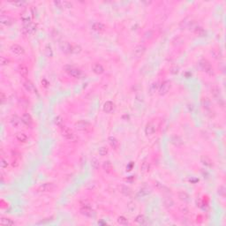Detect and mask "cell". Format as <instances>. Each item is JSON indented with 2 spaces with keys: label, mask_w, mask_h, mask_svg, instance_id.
<instances>
[{
  "label": "cell",
  "mask_w": 226,
  "mask_h": 226,
  "mask_svg": "<svg viewBox=\"0 0 226 226\" xmlns=\"http://www.w3.org/2000/svg\"><path fill=\"white\" fill-rule=\"evenodd\" d=\"M201 163L206 166V167H209V168H211L213 167V161L211 160L210 157H209L208 155H202L201 156Z\"/></svg>",
  "instance_id": "obj_19"
},
{
  "label": "cell",
  "mask_w": 226,
  "mask_h": 226,
  "mask_svg": "<svg viewBox=\"0 0 226 226\" xmlns=\"http://www.w3.org/2000/svg\"><path fill=\"white\" fill-rule=\"evenodd\" d=\"M109 152V149L106 148V147H101L98 150V154L101 155V156H105Z\"/></svg>",
  "instance_id": "obj_37"
},
{
  "label": "cell",
  "mask_w": 226,
  "mask_h": 226,
  "mask_svg": "<svg viewBox=\"0 0 226 226\" xmlns=\"http://www.w3.org/2000/svg\"><path fill=\"white\" fill-rule=\"evenodd\" d=\"M178 196L179 198L180 201L184 202L185 203H188L190 202V196L186 193V192H179L178 194Z\"/></svg>",
  "instance_id": "obj_28"
},
{
  "label": "cell",
  "mask_w": 226,
  "mask_h": 226,
  "mask_svg": "<svg viewBox=\"0 0 226 226\" xmlns=\"http://www.w3.org/2000/svg\"><path fill=\"white\" fill-rule=\"evenodd\" d=\"M59 48H60L62 52L69 54V53H72L73 44H71V43H69L68 42H65H65H61L59 43Z\"/></svg>",
  "instance_id": "obj_10"
},
{
  "label": "cell",
  "mask_w": 226,
  "mask_h": 226,
  "mask_svg": "<svg viewBox=\"0 0 226 226\" xmlns=\"http://www.w3.org/2000/svg\"><path fill=\"white\" fill-rule=\"evenodd\" d=\"M108 142H109V144L111 145V147L114 148V149H117V148H118V147H119V141H118V140L117 139V138H115V137H109L108 138Z\"/></svg>",
  "instance_id": "obj_27"
},
{
  "label": "cell",
  "mask_w": 226,
  "mask_h": 226,
  "mask_svg": "<svg viewBox=\"0 0 226 226\" xmlns=\"http://www.w3.org/2000/svg\"><path fill=\"white\" fill-rule=\"evenodd\" d=\"M146 52V47L143 45V44H139L137 45L134 50H133V55L136 57V58H141L144 53Z\"/></svg>",
  "instance_id": "obj_12"
},
{
  "label": "cell",
  "mask_w": 226,
  "mask_h": 226,
  "mask_svg": "<svg viewBox=\"0 0 226 226\" xmlns=\"http://www.w3.org/2000/svg\"><path fill=\"white\" fill-rule=\"evenodd\" d=\"M45 54L47 55V57H50V58H51L53 55V51H52L51 46L50 44H47L45 46Z\"/></svg>",
  "instance_id": "obj_36"
},
{
  "label": "cell",
  "mask_w": 226,
  "mask_h": 226,
  "mask_svg": "<svg viewBox=\"0 0 226 226\" xmlns=\"http://www.w3.org/2000/svg\"><path fill=\"white\" fill-rule=\"evenodd\" d=\"M57 189V186L54 183L51 182H47L42 184L38 187V191L41 193H52Z\"/></svg>",
  "instance_id": "obj_6"
},
{
  "label": "cell",
  "mask_w": 226,
  "mask_h": 226,
  "mask_svg": "<svg viewBox=\"0 0 226 226\" xmlns=\"http://www.w3.org/2000/svg\"><path fill=\"white\" fill-rule=\"evenodd\" d=\"M10 123L11 125L13 126V127H16V128H19L22 125V119L20 117H19L17 115H13L11 119H10Z\"/></svg>",
  "instance_id": "obj_15"
},
{
  "label": "cell",
  "mask_w": 226,
  "mask_h": 226,
  "mask_svg": "<svg viewBox=\"0 0 226 226\" xmlns=\"http://www.w3.org/2000/svg\"><path fill=\"white\" fill-rule=\"evenodd\" d=\"M81 213L85 216V217H93L95 216V211L92 209V208L89 206V205H82L81 209H80Z\"/></svg>",
  "instance_id": "obj_9"
},
{
  "label": "cell",
  "mask_w": 226,
  "mask_h": 226,
  "mask_svg": "<svg viewBox=\"0 0 226 226\" xmlns=\"http://www.w3.org/2000/svg\"><path fill=\"white\" fill-rule=\"evenodd\" d=\"M158 88H159V86H158L157 82H154V83L150 86V92H151L152 94L155 93V92H156V91L158 90Z\"/></svg>",
  "instance_id": "obj_41"
},
{
  "label": "cell",
  "mask_w": 226,
  "mask_h": 226,
  "mask_svg": "<svg viewBox=\"0 0 226 226\" xmlns=\"http://www.w3.org/2000/svg\"><path fill=\"white\" fill-rule=\"evenodd\" d=\"M155 132V125L153 122H148L145 126V134L147 136H151Z\"/></svg>",
  "instance_id": "obj_14"
},
{
  "label": "cell",
  "mask_w": 226,
  "mask_h": 226,
  "mask_svg": "<svg viewBox=\"0 0 226 226\" xmlns=\"http://www.w3.org/2000/svg\"><path fill=\"white\" fill-rule=\"evenodd\" d=\"M10 50H11V51H12L14 55H16V56H21V55H23V54L25 53L24 48L21 47V46L19 45V44H12V45L10 47Z\"/></svg>",
  "instance_id": "obj_11"
},
{
  "label": "cell",
  "mask_w": 226,
  "mask_h": 226,
  "mask_svg": "<svg viewBox=\"0 0 226 226\" xmlns=\"http://www.w3.org/2000/svg\"><path fill=\"white\" fill-rule=\"evenodd\" d=\"M218 194L221 196H225V188L224 186H220L219 189H218Z\"/></svg>",
  "instance_id": "obj_46"
},
{
  "label": "cell",
  "mask_w": 226,
  "mask_h": 226,
  "mask_svg": "<svg viewBox=\"0 0 226 226\" xmlns=\"http://www.w3.org/2000/svg\"><path fill=\"white\" fill-rule=\"evenodd\" d=\"M211 94L213 96V97L217 101V103L220 104V105H224L225 104V100H224V97H223V95H222V92H221V89L218 86L215 85L211 88Z\"/></svg>",
  "instance_id": "obj_1"
},
{
  "label": "cell",
  "mask_w": 226,
  "mask_h": 226,
  "mask_svg": "<svg viewBox=\"0 0 226 226\" xmlns=\"http://www.w3.org/2000/svg\"><path fill=\"white\" fill-rule=\"evenodd\" d=\"M117 223H118L120 225H128V224H129L127 218L125 217H123V216H121V217H119L117 218Z\"/></svg>",
  "instance_id": "obj_34"
},
{
  "label": "cell",
  "mask_w": 226,
  "mask_h": 226,
  "mask_svg": "<svg viewBox=\"0 0 226 226\" xmlns=\"http://www.w3.org/2000/svg\"><path fill=\"white\" fill-rule=\"evenodd\" d=\"M92 29L94 31H96L98 33H101V32H104L106 28L105 25L102 22H94L91 26Z\"/></svg>",
  "instance_id": "obj_18"
},
{
  "label": "cell",
  "mask_w": 226,
  "mask_h": 226,
  "mask_svg": "<svg viewBox=\"0 0 226 226\" xmlns=\"http://www.w3.org/2000/svg\"><path fill=\"white\" fill-rule=\"evenodd\" d=\"M4 99H5V96H4V92H1V101H2V103H4Z\"/></svg>",
  "instance_id": "obj_48"
},
{
  "label": "cell",
  "mask_w": 226,
  "mask_h": 226,
  "mask_svg": "<svg viewBox=\"0 0 226 226\" xmlns=\"http://www.w3.org/2000/svg\"><path fill=\"white\" fill-rule=\"evenodd\" d=\"M179 210H180V212H181L182 214H184V215L189 214V209L187 208L186 205H181V206L179 207Z\"/></svg>",
  "instance_id": "obj_39"
},
{
  "label": "cell",
  "mask_w": 226,
  "mask_h": 226,
  "mask_svg": "<svg viewBox=\"0 0 226 226\" xmlns=\"http://www.w3.org/2000/svg\"><path fill=\"white\" fill-rule=\"evenodd\" d=\"M91 166L95 170H97L99 168V161H98L97 158H96V157L92 158V160H91Z\"/></svg>",
  "instance_id": "obj_38"
},
{
  "label": "cell",
  "mask_w": 226,
  "mask_h": 226,
  "mask_svg": "<svg viewBox=\"0 0 226 226\" xmlns=\"http://www.w3.org/2000/svg\"><path fill=\"white\" fill-rule=\"evenodd\" d=\"M18 71H19V74H20V76L21 77H23V78H27V75H28V68H27V65H19V67H18Z\"/></svg>",
  "instance_id": "obj_22"
},
{
  "label": "cell",
  "mask_w": 226,
  "mask_h": 226,
  "mask_svg": "<svg viewBox=\"0 0 226 226\" xmlns=\"http://www.w3.org/2000/svg\"><path fill=\"white\" fill-rule=\"evenodd\" d=\"M199 66L200 68L206 73L212 75L214 74V69L211 65V64L209 63V61H208L207 59H202L199 61Z\"/></svg>",
  "instance_id": "obj_4"
},
{
  "label": "cell",
  "mask_w": 226,
  "mask_h": 226,
  "mask_svg": "<svg viewBox=\"0 0 226 226\" xmlns=\"http://www.w3.org/2000/svg\"><path fill=\"white\" fill-rule=\"evenodd\" d=\"M148 168H149V166H148L146 163H144L142 164V166H141V171H142L143 172H146V171H148Z\"/></svg>",
  "instance_id": "obj_47"
},
{
  "label": "cell",
  "mask_w": 226,
  "mask_h": 226,
  "mask_svg": "<svg viewBox=\"0 0 226 226\" xmlns=\"http://www.w3.org/2000/svg\"><path fill=\"white\" fill-rule=\"evenodd\" d=\"M163 203H164V205L167 206V207H172L173 204H174L173 201H172L171 198H166V199L163 201Z\"/></svg>",
  "instance_id": "obj_42"
},
{
  "label": "cell",
  "mask_w": 226,
  "mask_h": 226,
  "mask_svg": "<svg viewBox=\"0 0 226 226\" xmlns=\"http://www.w3.org/2000/svg\"><path fill=\"white\" fill-rule=\"evenodd\" d=\"M202 105L205 109V111H210L211 109V102L207 97H204L202 99Z\"/></svg>",
  "instance_id": "obj_29"
},
{
  "label": "cell",
  "mask_w": 226,
  "mask_h": 226,
  "mask_svg": "<svg viewBox=\"0 0 226 226\" xmlns=\"http://www.w3.org/2000/svg\"><path fill=\"white\" fill-rule=\"evenodd\" d=\"M54 124L58 127H62L64 125V118L61 116H57L54 118Z\"/></svg>",
  "instance_id": "obj_32"
},
{
  "label": "cell",
  "mask_w": 226,
  "mask_h": 226,
  "mask_svg": "<svg viewBox=\"0 0 226 226\" xmlns=\"http://www.w3.org/2000/svg\"><path fill=\"white\" fill-rule=\"evenodd\" d=\"M0 224L4 226H11L14 225V222L10 219V218H7V217H1L0 218Z\"/></svg>",
  "instance_id": "obj_30"
},
{
  "label": "cell",
  "mask_w": 226,
  "mask_h": 226,
  "mask_svg": "<svg viewBox=\"0 0 226 226\" xmlns=\"http://www.w3.org/2000/svg\"><path fill=\"white\" fill-rule=\"evenodd\" d=\"M15 138H16V140L19 142H21V143H25L28 140L27 135L26 133H24V132H18V133H16Z\"/></svg>",
  "instance_id": "obj_26"
},
{
  "label": "cell",
  "mask_w": 226,
  "mask_h": 226,
  "mask_svg": "<svg viewBox=\"0 0 226 226\" xmlns=\"http://www.w3.org/2000/svg\"><path fill=\"white\" fill-rule=\"evenodd\" d=\"M60 130H61V133H62L63 137L65 138L66 140L73 141L77 139L75 133L73 132V131L71 128H69L65 125H63L62 127H60Z\"/></svg>",
  "instance_id": "obj_3"
},
{
  "label": "cell",
  "mask_w": 226,
  "mask_h": 226,
  "mask_svg": "<svg viewBox=\"0 0 226 226\" xmlns=\"http://www.w3.org/2000/svg\"><path fill=\"white\" fill-rule=\"evenodd\" d=\"M0 167L1 169H5L8 167V163H7V160H5L4 158H1L0 160Z\"/></svg>",
  "instance_id": "obj_43"
},
{
  "label": "cell",
  "mask_w": 226,
  "mask_h": 226,
  "mask_svg": "<svg viewBox=\"0 0 226 226\" xmlns=\"http://www.w3.org/2000/svg\"><path fill=\"white\" fill-rule=\"evenodd\" d=\"M19 158H12V167H17L19 164Z\"/></svg>",
  "instance_id": "obj_44"
},
{
  "label": "cell",
  "mask_w": 226,
  "mask_h": 226,
  "mask_svg": "<svg viewBox=\"0 0 226 226\" xmlns=\"http://www.w3.org/2000/svg\"><path fill=\"white\" fill-rule=\"evenodd\" d=\"M171 81H164L161 83V85L159 86L158 88V93L160 96H164L166 95L169 90L171 89Z\"/></svg>",
  "instance_id": "obj_8"
},
{
  "label": "cell",
  "mask_w": 226,
  "mask_h": 226,
  "mask_svg": "<svg viewBox=\"0 0 226 226\" xmlns=\"http://www.w3.org/2000/svg\"><path fill=\"white\" fill-rule=\"evenodd\" d=\"M194 33H195L198 36H201V37L205 36L206 34H207V32L204 30V28L202 27H199V26H197V27L194 28Z\"/></svg>",
  "instance_id": "obj_31"
},
{
  "label": "cell",
  "mask_w": 226,
  "mask_h": 226,
  "mask_svg": "<svg viewBox=\"0 0 226 226\" xmlns=\"http://www.w3.org/2000/svg\"><path fill=\"white\" fill-rule=\"evenodd\" d=\"M21 119H22V122L23 124H25L27 126H32L33 125V118L31 117V115L29 113H24L21 117Z\"/></svg>",
  "instance_id": "obj_16"
},
{
  "label": "cell",
  "mask_w": 226,
  "mask_h": 226,
  "mask_svg": "<svg viewBox=\"0 0 226 226\" xmlns=\"http://www.w3.org/2000/svg\"><path fill=\"white\" fill-rule=\"evenodd\" d=\"M211 55L217 60H220L223 58V53L220 49H213L211 50Z\"/></svg>",
  "instance_id": "obj_25"
},
{
  "label": "cell",
  "mask_w": 226,
  "mask_h": 226,
  "mask_svg": "<svg viewBox=\"0 0 226 226\" xmlns=\"http://www.w3.org/2000/svg\"><path fill=\"white\" fill-rule=\"evenodd\" d=\"M103 169L106 173H111L114 169L112 163L111 161H105L103 163Z\"/></svg>",
  "instance_id": "obj_23"
},
{
  "label": "cell",
  "mask_w": 226,
  "mask_h": 226,
  "mask_svg": "<svg viewBox=\"0 0 226 226\" xmlns=\"http://www.w3.org/2000/svg\"><path fill=\"white\" fill-rule=\"evenodd\" d=\"M65 72L67 73V74L73 78H75V79H80L82 77V72L81 69L75 67V66H71V65H68L65 67Z\"/></svg>",
  "instance_id": "obj_5"
},
{
  "label": "cell",
  "mask_w": 226,
  "mask_h": 226,
  "mask_svg": "<svg viewBox=\"0 0 226 226\" xmlns=\"http://www.w3.org/2000/svg\"><path fill=\"white\" fill-rule=\"evenodd\" d=\"M74 127L79 132H89L91 130L92 125L87 120H80L74 124Z\"/></svg>",
  "instance_id": "obj_2"
},
{
  "label": "cell",
  "mask_w": 226,
  "mask_h": 226,
  "mask_svg": "<svg viewBox=\"0 0 226 226\" xmlns=\"http://www.w3.org/2000/svg\"><path fill=\"white\" fill-rule=\"evenodd\" d=\"M170 140H171V143L172 145L176 146V147H181V146L183 145V140H182V139H181L179 136H178V135H173V136H171V139H170Z\"/></svg>",
  "instance_id": "obj_20"
},
{
  "label": "cell",
  "mask_w": 226,
  "mask_h": 226,
  "mask_svg": "<svg viewBox=\"0 0 226 226\" xmlns=\"http://www.w3.org/2000/svg\"><path fill=\"white\" fill-rule=\"evenodd\" d=\"M149 194H150V190L148 187H142L139 191V195H140V196H147Z\"/></svg>",
  "instance_id": "obj_35"
},
{
  "label": "cell",
  "mask_w": 226,
  "mask_h": 226,
  "mask_svg": "<svg viewBox=\"0 0 226 226\" xmlns=\"http://www.w3.org/2000/svg\"><path fill=\"white\" fill-rule=\"evenodd\" d=\"M42 87L43 88H45V89H48L49 88V86H50V82L44 78V79H42Z\"/></svg>",
  "instance_id": "obj_45"
},
{
  "label": "cell",
  "mask_w": 226,
  "mask_h": 226,
  "mask_svg": "<svg viewBox=\"0 0 226 226\" xmlns=\"http://www.w3.org/2000/svg\"><path fill=\"white\" fill-rule=\"evenodd\" d=\"M103 110H104V112L111 113L114 110V104L112 101H107L106 103H104Z\"/></svg>",
  "instance_id": "obj_24"
},
{
  "label": "cell",
  "mask_w": 226,
  "mask_h": 226,
  "mask_svg": "<svg viewBox=\"0 0 226 226\" xmlns=\"http://www.w3.org/2000/svg\"><path fill=\"white\" fill-rule=\"evenodd\" d=\"M92 71H93L94 73L100 75V74H103L104 73V67L99 63H95L92 65Z\"/></svg>",
  "instance_id": "obj_17"
},
{
  "label": "cell",
  "mask_w": 226,
  "mask_h": 226,
  "mask_svg": "<svg viewBox=\"0 0 226 226\" xmlns=\"http://www.w3.org/2000/svg\"><path fill=\"white\" fill-rule=\"evenodd\" d=\"M23 33L27 35H33L35 33L36 31V27L35 25L29 21V22H26L24 23V26H23V29H22Z\"/></svg>",
  "instance_id": "obj_7"
},
{
  "label": "cell",
  "mask_w": 226,
  "mask_h": 226,
  "mask_svg": "<svg viewBox=\"0 0 226 226\" xmlns=\"http://www.w3.org/2000/svg\"><path fill=\"white\" fill-rule=\"evenodd\" d=\"M135 222L139 225H145L146 224V218L142 215H139L135 217Z\"/></svg>",
  "instance_id": "obj_33"
},
{
  "label": "cell",
  "mask_w": 226,
  "mask_h": 226,
  "mask_svg": "<svg viewBox=\"0 0 226 226\" xmlns=\"http://www.w3.org/2000/svg\"><path fill=\"white\" fill-rule=\"evenodd\" d=\"M23 86H24L25 89H26L27 91L30 92V93H35V92H36V89H35V85H34L30 81H24Z\"/></svg>",
  "instance_id": "obj_21"
},
{
  "label": "cell",
  "mask_w": 226,
  "mask_h": 226,
  "mask_svg": "<svg viewBox=\"0 0 226 226\" xmlns=\"http://www.w3.org/2000/svg\"><path fill=\"white\" fill-rule=\"evenodd\" d=\"M9 63V60L7 59V58L4 57V56H1L0 57V64L2 66H4V65H7Z\"/></svg>",
  "instance_id": "obj_40"
},
{
  "label": "cell",
  "mask_w": 226,
  "mask_h": 226,
  "mask_svg": "<svg viewBox=\"0 0 226 226\" xmlns=\"http://www.w3.org/2000/svg\"><path fill=\"white\" fill-rule=\"evenodd\" d=\"M15 21L10 17V16H7V15H4L2 14L1 17H0V23L3 25V26H5V27H9V26H12Z\"/></svg>",
  "instance_id": "obj_13"
}]
</instances>
